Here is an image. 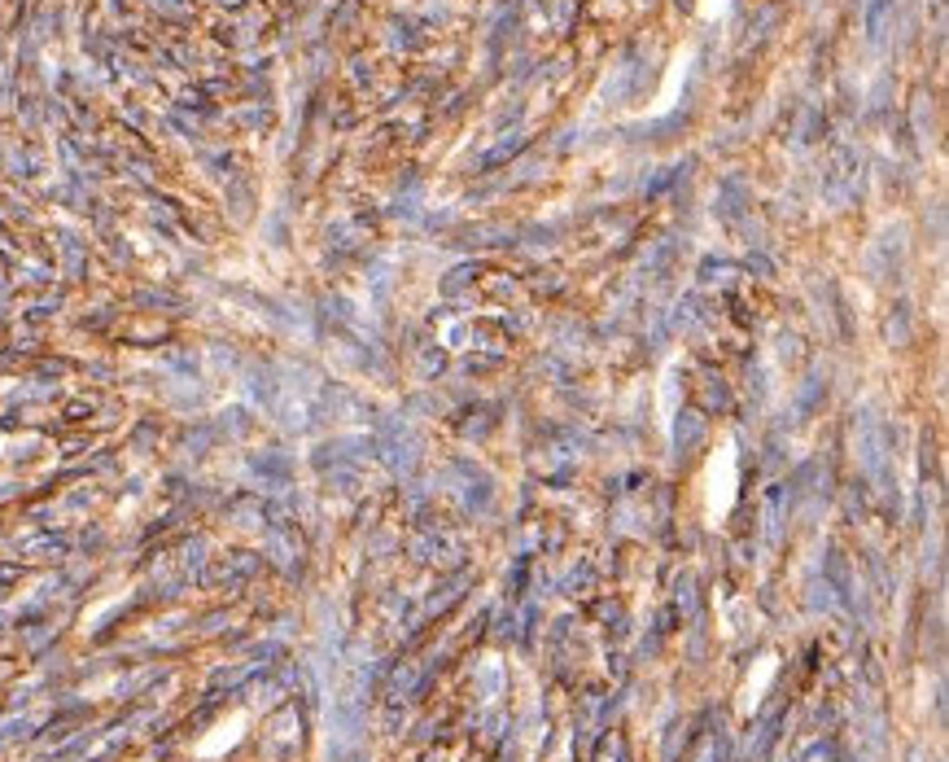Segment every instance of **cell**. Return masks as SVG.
<instances>
[{
  "mask_svg": "<svg viewBox=\"0 0 949 762\" xmlns=\"http://www.w3.org/2000/svg\"><path fill=\"white\" fill-rule=\"evenodd\" d=\"M246 724H250V715H233V719H224V724H219V728L197 746V754H202V759H219L224 750H233V746L241 741V728H246Z\"/></svg>",
  "mask_w": 949,
  "mask_h": 762,
  "instance_id": "cell-1",
  "label": "cell"
}]
</instances>
